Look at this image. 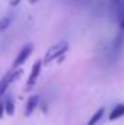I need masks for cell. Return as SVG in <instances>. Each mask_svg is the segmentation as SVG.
Here are the masks:
<instances>
[{"instance_id": "cell-1", "label": "cell", "mask_w": 124, "mask_h": 125, "mask_svg": "<svg viewBox=\"0 0 124 125\" xmlns=\"http://www.w3.org/2000/svg\"><path fill=\"white\" fill-rule=\"evenodd\" d=\"M67 50H69V44H67L66 41H62V42L53 45V47L45 52V57H44V60H42V64H48V62H51L53 60H57L59 57H64V54H66Z\"/></svg>"}, {"instance_id": "cell-2", "label": "cell", "mask_w": 124, "mask_h": 125, "mask_svg": "<svg viewBox=\"0 0 124 125\" xmlns=\"http://www.w3.org/2000/svg\"><path fill=\"white\" fill-rule=\"evenodd\" d=\"M21 74H22V68L18 67V68H12L9 73H6V74L1 77V80H0V99L6 94L9 86H10L16 79L21 77Z\"/></svg>"}, {"instance_id": "cell-3", "label": "cell", "mask_w": 124, "mask_h": 125, "mask_svg": "<svg viewBox=\"0 0 124 125\" xmlns=\"http://www.w3.org/2000/svg\"><path fill=\"white\" fill-rule=\"evenodd\" d=\"M32 52H34V45H32V44H26V45H24V47H22V50L18 52L16 58L13 60L12 68H18V67H21L24 62H25L28 58H29V57H31Z\"/></svg>"}, {"instance_id": "cell-4", "label": "cell", "mask_w": 124, "mask_h": 125, "mask_svg": "<svg viewBox=\"0 0 124 125\" xmlns=\"http://www.w3.org/2000/svg\"><path fill=\"white\" fill-rule=\"evenodd\" d=\"M41 68H42V61L37 60V61L34 62V65H32V70H31V73H29L28 82H26V87L28 89H31L32 86L37 83V80H38V77L41 74Z\"/></svg>"}, {"instance_id": "cell-5", "label": "cell", "mask_w": 124, "mask_h": 125, "mask_svg": "<svg viewBox=\"0 0 124 125\" xmlns=\"http://www.w3.org/2000/svg\"><path fill=\"white\" fill-rule=\"evenodd\" d=\"M3 100V106H4V114L9 115V116H13L15 114V100H13V96L12 94H6V97L3 96L1 97Z\"/></svg>"}, {"instance_id": "cell-6", "label": "cell", "mask_w": 124, "mask_h": 125, "mask_svg": "<svg viewBox=\"0 0 124 125\" xmlns=\"http://www.w3.org/2000/svg\"><path fill=\"white\" fill-rule=\"evenodd\" d=\"M38 103H39V96L32 94V96L28 97V100H26V106H25V116H29V115L34 114V111L37 109Z\"/></svg>"}, {"instance_id": "cell-7", "label": "cell", "mask_w": 124, "mask_h": 125, "mask_svg": "<svg viewBox=\"0 0 124 125\" xmlns=\"http://www.w3.org/2000/svg\"><path fill=\"white\" fill-rule=\"evenodd\" d=\"M124 47V31H120L117 33V36L114 38V41H112V52H120L121 50H123Z\"/></svg>"}, {"instance_id": "cell-8", "label": "cell", "mask_w": 124, "mask_h": 125, "mask_svg": "<svg viewBox=\"0 0 124 125\" xmlns=\"http://www.w3.org/2000/svg\"><path fill=\"white\" fill-rule=\"evenodd\" d=\"M124 116V103H120V105H117L114 109H112V112L110 114V121H115V119H118V118H121Z\"/></svg>"}, {"instance_id": "cell-9", "label": "cell", "mask_w": 124, "mask_h": 125, "mask_svg": "<svg viewBox=\"0 0 124 125\" xmlns=\"http://www.w3.org/2000/svg\"><path fill=\"white\" fill-rule=\"evenodd\" d=\"M105 115V109L104 108H99L95 114H93L92 116H91V119H89V122H88V125H98V122L102 119V116Z\"/></svg>"}, {"instance_id": "cell-10", "label": "cell", "mask_w": 124, "mask_h": 125, "mask_svg": "<svg viewBox=\"0 0 124 125\" xmlns=\"http://www.w3.org/2000/svg\"><path fill=\"white\" fill-rule=\"evenodd\" d=\"M12 23V18L10 16H3L0 19V32H4Z\"/></svg>"}, {"instance_id": "cell-11", "label": "cell", "mask_w": 124, "mask_h": 125, "mask_svg": "<svg viewBox=\"0 0 124 125\" xmlns=\"http://www.w3.org/2000/svg\"><path fill=\"white\" fill-rule=\"evenodd\" d=\"M114 13H115V16H117L118 19H123V18H124V0H121L120 6L117 7V10H115Z\"/></svg>"}, {"instance_id": "cell-12", "label": "cell", "mask_w": 124, "mask_h": 125, "mask_svg": "<svg viewBox=\"0 0 124 125\" xmlns=\"http://www.w3.org/2000/svg\"><path fill=\"white\" fill-rule=\"evenodd\" d=\"M120 3H121V0H111V9H112V12L117 10V7L120 6Z\"/></svg>"}, {"instance_id": "cell-13", "label": "cell", "mask_w": 124, "mask_h": 125, "mask_svg": "<svg viewBox=\"0 0 124 125\" xmlns=\"http://www.w3.org/2000/svg\"><path fill=\"white\" fill-rule=\"evenodd\" d=\"M4 116V106H3V100L0 99V118Z\"/></svg>"}, {"instance_id": "cell-14", "label": "cell", "mask_w": 124, "mask_h": 125, "mask_svg": "<svg viewBox=\"0 0 124 125\" xmlns=\"http://www.w3.org/2000/svg\"><path fill=\"white\" fill-rule=\"evenodd\" d=\"M21 1H22V0H10V6H12V7H15V6H18Z\"/></svg>"}, {"instance_id": "cell-15", "label": "cell", "mask_w": 124, "mask_h": 125, "mask_svg": "<svg viewBox=\"0 0 124 125\" xmlns=\"http://www.w3.org/2000/svg\"><path fill=\"white\" fill-rule=\"evenodd\" d=\"M120 28H121V31H124V18L120 19Z\"/></svg>"}, {"instance_id": "cell-16", "label": "cell", "mask_w": 124, "mask_h": 125, "mask_svg": "<svg viewBox=\"0 0 124 125\" xmlns=\"http://www.w3.org/2000/svg\"><path fill=\"white\" fill-rule=\"evenodd\" d=\"M28 1H29V3H31V4H35V3H38V1H39V0H28Z\"/></svg>"}]
</instances>
